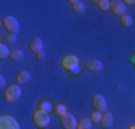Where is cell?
<instances>
[{
  "mask_svg": "<svg viewBox=\"0 0 135 129\" xmlns=\"http://www.w3.org/2000/svg\"><path fill=\"white\" fill-rule=\"evenodd\" d=\"M62 67L70 75H79L81 72V64H79V59L73 54H68L62 59Z\"/></svg>",
  "mask_w": 135,
  "mask_h": 129,
  "instance_id": "obj_1",
  "label": "cell"
},
{
  "mask_svg": "<svg viewBox=\"0 0 135 129\" xmlns=\"http://www.w3.org/2000/svg\"><path fill=\"white\" fill-rule=\"evenodd\" d=\"M92 3H95L101 12L111 10V2H108V0H99V2H92Z\"/></svg>",
  "mask_w": 135,
  "mask_h": 129,
  "instance_id": "obj_16",
  "label": "cell"
},
{
  "mask_svg": "<svg viewBox=\"0 0 135 129\" xmlns=\"http://www.w3.org/2000/svg\"><path fill=\"white\" fill-rule=\"evenodd\" d=\"M37 109H40V111L47 112V113H49L50 111H53V105L49 101H40L39 105H37Z\"/></svg>",
  "mask_w": 135,
  "mask_h": 129,
  "instance_id": "obj_17",
  "label": "cell"
},
{
  "mask_svg": "<svg viewBox=\"0 0 135 129\" xmlns=\"http://www.w3.org/2000/svg\"><path fill=\"white\" fill-rule=\"evenodd\" d=\"M124 3H127V4L134 6V4H135V0H124Z\"/></svg>",
  "mask_w": 135,
  "mask_h": 129,
  "instance_id": "obj_25",
  "label": "cell"
},
{
  "mask_svg": "<svg viewBox=\"0 0 135 129\" xmlns=\"http://www.w3.org/2000/svg\"><path fill=\"white\" fill-rule=\"evenodd\" d=\"M32 121H33V123L36 125L37 128L46 129L50 125V116L47 112H43V111H40V109H37V111H35L33 115H32Z\"/></svg>",
  "mask_w": 135,
  "mask_h": 129,
  "instance_id": "obj_2",
  "label": "cell"
},
{
  "mask_svg": "<svg viewBox=\"0 0 135 129\" xmlns=\"http://www.w3.org/2000/svg\"><path fill=\"white\" fill-rule=\"evenodd\" d=\"M30 80V72L29 70H20L16 76V83L17 85H25Z\"/></svg>",
  "mask_w": 135,
  "mask_h": 129,
  "instance_id": "obj_13",
  "label": "cell"
},
{
  "mask_svg": "<svg viewBox=\"0 0 135 129\" xmlns=\"http://www.w3.org/2000/svg\"><path fill=\"white\" fill-rule=\"evenodd\" d=\"M129 60H131V63H132L134 66H135V53L132 54V56H131V59H129Z\"/></svg>",
  "mask_w": 135,
  "mask_h": 129,
  "instance_id": "obj_26",
  "label": "cell"
},
{
  "mask_svg": "<svg viewBox=\"0 0 135 129\" xmlns=\"http://www.w3.org/2000/svg\"><path fill=\"white\" fill-rule=\"evenodd\" d=\"M69 3L72 4V10L76 14H83L85 13V3L81 0H69Z\"/></svg>",
  "mask_w": 135,
  "mask_h": 129,
  "instance_id": "obj_12",
  "label": "cell"
},
{
  "mask_svg": "<svg viewBox=\"0 0 135 129\" xmlns=\"http://www.w3.org/2000/svg\"><path fill=\"white\" fill-rule=\"evenodd\" d=\"M10 56V52H9V47L6 46L4 43L0 44V59H7Z\"/></svg>",
  "mask_w": 135,
  "mask_h": 129,
  "instance_id": "obj_20",
  "label": "cell"
},
{
  "mask_svg": "<svg viewBox=\"0 0 135 129\" xmlns=\"http://www.w3.org/2000/svg\"><path fill=\"white\" fill-rule=\"evenodd\" d=\"M92 105H94V109L96 112H107L108 109V103L105 101V98L102 95H94V99H92Z\"/></svg>",
  "mask_w": 135,
  "mask_h": 129,
  "instance_id": "obj_7",
  "label": "cell"
},
{
  "mask_svg": "<svg viewBox=\"0 0 135 129\" xmlns=\"http://www.w3.org/2000/svg\"><path fill=\"white\" fill-rule=\"evenodd\" d=\"M0 129H22V128L13 116L2 115L0 116Z\"/></svg>",
  "mask_w": 135,
  "mask_h": 129,
  "instance_id": "obj_5",
  "label": "cell"
},
{
  "mask_svg": "<svg viewBox=\"0 0 135 129\" xmlns=\"http://www.w3.org/2000/svg\"><path fill=\"white\" fill-rule=\"evenodd\" d=\"M119 22H121V26H124V27H129V26H132V17L128 14L122 16V17H119Z\"/></svg>",
  "mask_w": 135,
  "mask_h": 129,
  "instance_id": "obj_19",
  "label": "cell"
},
{
  "mask_svg": "<svg viewBox=\"0 0 135 129\" xmlns=\"http://www.w3.org/2000/svg\"><path fill=\"white\" fill-rule=\"evenodd\" d=\"M4 40H6V43H7V44H15L16 42H17V36H16V34L7 33V36L4 37Z\"/></svg>",
  "mask_w": 135,
  "mask_h": 129,
  "instance_id": "obj_22",
  "label": "cell"
},
{
  "mask_svg": "<svg viewBox=\"0 0 135 129\" xmlns=\"http://www.w3.org/2000/svg\"><path fill=\"white\" fill-rule=\"evenodd\" d=\"M76 129H92V121L88 118H83L78 122V128Z\"/></svg>",
  "mask_w": 135,
  "mask_h": 129,
  "instance_id": "obj_18",
  "label": "cell"
},
{
  "mask_svg": "<svg viewBox=\"0 0 135 129\" xmlns=\"http://www.w3.org/2000/svg\"><path fill=\"white\" fill-rule=\"evenodd\" d=\"M129 129H135V125H132V126H131Z\"/></svg>",
  "mask_w": 135,
  "mask_h": 129,
  "instance_id": "obj_27",
  "label": "cell"
},
{
  "mask_svg": "<svg viewBox=\"0 0 135 129\" xmlns=\"http://www.w3.org/2000/svg\"><path fill=\"white\" fill-rule=\"evenodd\" d=\"M36 57H37V60L39 62H45V59H46V54L42 52V53H39V54H36Z\"/></svg>",
  "mask_w": 135,
  "mask_h": 129,
  "instance_id": "obj_23",
  "label": "cell"
},
{
  "mask_svg": "<svg viewBox=\"0 0 135 129\" xmlns=\"http://www.w3.org/2000/svg\"><path fill=\"white\" fill-rule=\"evenodd\" d=\"M0 86H2V88H7V86H6V79L3 76H0Z\"/></svg>",
  "mask_w": 135,
  "mask_h": 129,
  "instance_id": "obj_24",
  "label": "cell"
},
{
  "mask_svg": "<svg viewBox=\"0 0 135 129\" xmlns=\"http://www.w3.org/2000/svg\"><path fill=\"white\" fill-rule=\"evenodd\" d=\"M59 119H60V125H62L63 129H76L78 128V122H76L75 116L72 113H69V112L62 115Z\"/></svg>",
  "mask_w": 135,
  "mask_h": 129,
  "instance_id": "obj_6",
  "label": "cell"
},
{
  "mask_svg": "<svg viewBox=\"0 0 135 129\" xmlns=\"http://www.w3.org/2000/svg\"><path fill=\"white\" fill-rule=\"evenodd\" d=\"M29 49H30L32 53L35 54H39L43 52V42H42L40 37H35L30 40V43H29Z\"/></svg>",
  "mask_w": 135,
  "mask_h": 129,
  "instance_id": "obj_10",
  "label": "cell"
},
{
  "mask_svg": "<svg viewBox=\"0 0 135 129\" xmlns=\"http://www.w3.org/2000/svg\"><path fill=\"white\" fill-rule=\"evenodd\" d=\"M134 67H135V66H134Z\"/></svg>",
  "mask_w": 135,
  "mask_h": 129,
  "instance_id": "obj_28",
  "label": "cell"
},
{
  "mask_svg": "<svg viewBox=\"0 0 135 129\" xmlns=\"http://www.w3.org/2000/svg\"><path fill=\"white\" fill-rule=\"evenodd\" d=\"M10 60H13V62H22L23 60V57H25V53L22 50H17V49H15V50H10Z\"/></svg>",
  "mask_w": 135,
  "mask_h": 129,
  "instance_id": "obj_14",
  "label": "cell"
},
{
  "mask_svg": "<svg viewBox=\"0 0 135 129\" xmlns=\"http://www.w3.org/2000/svg\"><path fill=\"white\" fill-rule=\"evenodd\" d=\"M101 126L104 129H111L114 126V115H112L111 112H104L102 121H101Z\"/></svg>",
  "mask_w": 135,
  "mask_h": 129,
  "instance_id": "obj_11",
  "label": "cell"
},
{
  "mask_svg": "<svg viewBox=\"0 0 135 129\" xmlns=\"http://www.w3.org/2000/svg\"><path fill=\"white\" fill-rule=\"evenodd\" d=\"M20 96H22L20 85H9L4 89V93H3V99L7 103H13L16 101H19Z\"/></svg>",
  "mask_w": 135,
  "mask_h": 129,
  "instance_id": "obj_3",
  "label": "cell"
},
{
  "mask_svg": "<svg viewBox=\"0 0 135 129\" xmlns=\"http://www.w3.org/2000/svg\"><path fill=\"white\" fill-rule=\"evenodd\" d=\"M3 27H4L6 30H7V33H10V34H17L19 30H20L17 19L13 17V16H4V17H3Z\"/></svg>",
  "mask_w": 135,
  "mask_h": 129,
  "instance_id": "obj_4",
  "label": "cell"
},
{
  "mask_svg": "<svg viewBox=\"0 0 135 129\" xmlns=\"http://www.w3.org/2000/svg\"><path fill=\"white\" fill-rule=\"evenodd\" d=\"M91 121H92V123H101V121H102V113L101 112H94V113L91 115Z\"/></svg>",
  "mask_w": 135,
  "mask_h": 129,
  "instance_id": "obj_21",
  "label": "cell"
},
{
  "mask_svg": "<svg viewBox=\"0 0 135 129\" xmlns=\"http://www.w3.org/2000/svg\"><path fill=\"white\" fill-rule=\"evenodd\" d=\"M53 112H55V115L56 116H62V115H65L68 113V106L65 105V103H59V105H55L53 106Z\"/></svg>",
  "mask_w": 135,
  "mask_h": 129,
  "instance_id": "obj_15",
  "label": "cell"
},
{
  "mask_svg": "<svg viewBox=\"0 0 135 129\" xmlns=\"http://www.w3.org/2000/svg\"><path fill=\"white\" fill-rule=\"evenodd\" d=\"M85 67L92 73H98V72H101V70L104 69V64H102V62L98 60V59H89L88 62L85 63Z\"/></svg>",
  "mask_w": 135,
  "mask_h": 129,
  "instance_id": "obj_9",
  "label": "cell"
},
{
  "mask_svg": "<svg viewBox=\"0 0 135 129\" xmlns=\"http://www.w3.org/2000/svg\"><path fill=\"white\" fill-rule=\"evenodd\" d=\"M111 10L114 13L115 16H125V12H127V6H125L124 2H121V0H112L111 2Z\"/></svg>",
  "mask_w": 135,
  "mask_h": 129,
  "instance_id": "obj_8",
  "label": "cell"
}]
</instances>
